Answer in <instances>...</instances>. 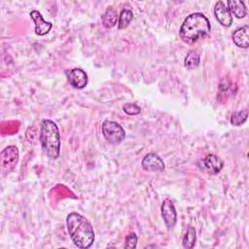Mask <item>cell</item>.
I'll use <instances>...</instances> for the list:
<instances>
[{"label":"cell","mask_w":249,"mask_h":249,"mask_svg":"<svg viewBox=\"0 0 249 249\" xmlns=\"http://www.w3.org/2000/svg\"><path fill=\"white\" fill-rule=\"evenodd\" d=\"M19 155L18 150L16 146H8L1 151L0 160H1V170L3 174H8L12 172L17 163L18 162Z\"/></svg>","instance_id":"cell-5"},{"label":"cell","mask_w":249,"mask_h":249,"mask_svg":"<svg viewBox=\"0 0 249 249\" xmlns=\"http://www.w3.org/2000/svg\"><path fill=\"white\" fill-rule=\"evenodd\" d=\"M161 216L168 230L174 228L177 222V212L173 201L170 198H165L161 203Z\"/></svg>","instance_id":"cell-7"},{"label":"cell","mask_w":249,"mask_h":249,"mask_svg":"<svg viewBox=\"0 0 249 249\" xmlns=\"http://www.w3.org/2000/svg\"><path fill=\"white\" fill-rule=\"evenodd\" d=\"M133 18L132 11L129 9H123L118 19V27L119 29H124L126 28L129 23L131 22Z\"/></svg>","instance_id":"cell-15"},{"label":"cell","mask_w":249,"mask_h":249,"mask_svg":"<svg viewBox=\"0 0 249 249\" xmlns=\"http://www.w3.org/2000/svg\"><path fill=\"white\" fill-rule=\"evenodd\" d=\"M141 165L147 171H162L164 169L163 160L156 153L147 154L142 160Z\"/></svg>","instance_id":"cell-10"},{"label":"cell","mask_w":249,"mask_h":249,"mask_svg":"<svg viewBox=\"0 0 249 249\" xmlns=\"http://www.w3.org/2000/svg\"><path fill=\"white\" fill-rule=\"evenodd\" d=\"M247 117H248L247 109L235 111L232 113V115L231 117V123L233 125H241L242 124H244L246 122Z\"/></svg>","instance_id":"cell-18"},{"label":"cell","mask_w":249,"mask_h":249,"mask_svg":"<svg viewBox=\"0 0 249 249\" xmlns=\"http://www.w3.org/2000/svg\"><path fill=\"white\" fill-rule=\"evenodd\" d=\"M67 80L75 89H84L88 84V75L81 68H73L66 71Z\"/></svg>","instance_id":"cell-8"},{"label":"cell","mask_w":249,"mask_h":249,"mask_svg":"<svg viewBox=\"0 0 249 249\" xmlns=\"http://www.w3.org/2000/svg\"><path fill=\"white\" fill-rule=\"evenodd\" d=\"M137 243V236L134 232H130L126 237H125V243L124 247L125 248H135Z\"/></svg>","instance_id":"cell-20"},{"label":"cell","mask_w":249,"mask_h":249,"mask_svg":"<svg viewBox=\"0 0 249 249\" xmlns=\"http://www.w3.org/2000/svg\"><path fill=\"white\" fill-rule=\"evenodd\" d=\"M66 227L73 243L82 249L89 248L94 241V231L89 221L83 215L72 212L66 217Z\"/></svg>","instance_id":"cell-1"},{"label":"cell","mask_w":249,"mask_h":249,"mask_svg":"<svg viewBox=\"0 0 249 249\" xmlns=\"http://www.w3.org/2000/svg\"><path fill=\"white\" fill-rule=\"evenodd\" d=\"M211 30L208 18L202 13H193L183 21L179 35L187 44H194L206 37Z\"/></svg>","instance_id":"cell-2"},{"label":"cell","mask_w":249,"mask_h":249,"mask_svg":"<svg viewBox=\"0 0 249 249\" xmlns=\"http://www.w3.org/2000/svg\"><path fill=\"white\" fill-rule=\"evenodd\" d=\"M198 166L204 172L209 174H217L222 170L224 162L218 156L209 154L198 161Z\"/></svg>","instance_id":"cell-6"},{"label":"cell","mask_w":249,"mask_h":249,"mask_svg":"<svg viewBox=\"0 0 249 249\" xmlns=\"http://www.w3.org/2000/svg\"><path fill=\"white\" fill-rule=\"evenodd\" d=\"M123 109H124V111L127 115H130V116L138 115V114L141 112L140 107L137 106L135 103H125V104L123 106Z\"/></svg>","instance_id":"cell-19"},{"label":"cell","mask_w":249,"mask_h":249,"mask_svg":"<svg viewBox=\"0 0 249 249\" xmlns=\"http://www.w3.org/2000/svg\"><path fill=\"white\" fill-rule=\"evenodd\" d=\"M199 60H200V58H199V53L196 52V51H194V50H192V51H190L189 53H188V54L186 55V57H185V66L188 68V69H194V68H196V67H197L198 66V64H199Z\"/></svg>","instance_id":"cell-16"},{"label":"cell","mask_w":249,"mask_h":249,"mask_svg":"<svg viewBox=\"0 0 249 249\" xmlns=\"http://www.w3.org/2000/svg\"><path fill=\"white\" fill-rule=\"evenodd\" d=\"M118 19H119L118 13H117V11L113 7H108L106 9V11L104 12V14L101 16L102 24L106 28L113 27L117 23Z\"/></svg>","instance_id":"cell-14"},{"label":"cell","mask_w":249,"mask_h":249,"mask_svg":"<svg viewBox=\"0 0 249 249\" xmlns=\"http://www.w3.org/2000/svg\"><path fill=\"white\" fill-rule=\"evenodd\" d=\"M40 143L44 154L55 160L60 154V134L58 127L54 122L49 119H44L40 126Z\"/></svg>","instance_id":"cell-3"},{"label":"cell","mask_w":249,"mask_h":249,"mask_svg":"<svg viewBox=\"0 0 249 249\" xmlns=\"http://www.w3.org/2000/svg\"><path fill=\"white\" fill-rule=\"evenodd\" d=\"M214 15L216 19L223 26H230L232 23V16L228 7L222 1H218L215 4Z\"/></svg>","instance_id":"cell-11"},{"label":"cell","mask_w":249,"mask_h":249,"mask_svg":"<svg viewBox=\"0 0 249 249\" xmlns=\"http://www.w3.org/2000/svg\"><path fill=\"white\" fill-rule=\"evenodd\" d=\"M232 41L236 47L247 49L249 46V27H248V25L237 28L232 34Z\"/></svg>","instance_id":"cell-12"},{"label":"cell","mask_w":249,"mask_h":249,"mask_svg":"<svg viewBox=\"0 0 249 249\" xmlns=\"http://www.w3.org/2000/svg\"><path fill=\"white\" fill-rule=\"evenodd\" d=\"M30 18L35 24V33L39 36H44L50 32L53 27V23L50 21H46L41 13L37 10H33L30 12Z\"/></svg>","instance_id":"cell-9"},{"label":"cell","mask_w":249,"mask_h":249,"mask_svg":"<svg viewBox=\"0 0 249 249\" xmlns=\"http://www.w3.org/2000/svg\"><path fill=\"white\" fill-rule=\"evenodd\" d=\"M228 9L230 10L231 14L235 16L238 18H242L246 16L247 10L244 5V2L237 1V0H230L228 1Z\"/></svg>","instance_id":"cell-13"},{"label":"cell","mask_w":249,"mask_h":249,"mask_svg":"<svg viewBox=\"0 0 249 249\" xmlns=\"http://www.w3.org/2000/svg\"><path fill=\"white\" fill-rule=\"evenodd\" d=\"M196 239V230L193 227H189V229L187 230L183 237V247L187 249L193 248L195 246Z\"/></svg>","instance_id":"cell-17"},{"label":"cell","mask_w":249,"mask_h":249,"mask_svg":"<svg viewBox=\"0 0 249 249\" xmlns=\"http://www.w3.org/2000/svg\"><path fill=\"white\" fill-rule=\"evenodd\" d=\"M101 131L104 138L111 144H119L125 137V132L123 126L114 121H104L101 126Z\"/></svg>","instance_id":"cell-4"}]
</instances>
